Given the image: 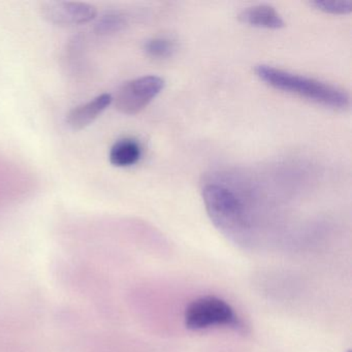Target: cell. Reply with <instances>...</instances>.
I'll return each mask as SVG.
<instances>
[{
    "label": "cell",
    "instance_id": "obj_9",
    "mask_svg": "<svg viewBox=\"0 0 352 352\" xmlns=\"http://www.w3.org/2000/svg\"><path fill=\"white\" fill-rule=\"evenodd\" d=\"M177 45L168 38H153L144 45V51L148 56L154 59H166L176 52Z\"/></svg>",
    "mask_w": 352,
    "mask_h": 352
},
{
    "label": "cell",
    "instance_id": "obj_1",
    "mask_svg": "<svg viewBox=\"0 0 352 352\" xmlns=\"http://www.w3.org/2000/svg\"><path fill=\"white\" fill-rule=\"evenodd\" d=\"M261 81L274 89L296 94L316 104L336 110H344L350 104V96L341 88L313 78L296 75L271 65H259L254 69Z\"/></svg>",
    "mask_w": 352,
    "mask_h": 352
},
{
    "label": "cell",
    "instance_id": "obj_8",
    "mask_svg": "<svg viewBox=\"0 0 352 352\" xmlns=\"http://www.w3.org/2000/svg\"><path fill=\"white\" fill-rule=\"evenodd\" d=\"M142 157V147L137 140L124 138L111 148L110 162L117 168H129L137 164Z\"/></svg>",
    "mask_w": 352,
    "mask_h": 352
},
{
    "label": "cell",
    "instance_id": "obj_4",
    "mask_svg": "<svg viewBox=\"0 0 352 352\" xmlns=\"http://www.w3.org/2000/svg\"><path fill=\"white\" fill-rule=\"evenodd\" d=\"M236 321L234 309L226 300L216 296H203L193 300L185 312V324L193 331L234 325Z\"/></svg>",
    "mask_w": 352,
    "mask_h": 352
},
{
    "label": "cell",
    "instance_id": "obj_11",
    "mask_svg": "<svg viewBox=\"0 0 352 352\" xmlns=\"http://www.w3.org/2000/svg\"><path fill=\"white\" fill-rule=\"evenodd\" d=\"M126 25V18L118 12L104 14L96 23V30L100 34H112L119 32Z\"/></svg>",
    "mask_w": 352,
    "mask_h": 352
},
{
    "label": "cell",
    "instance_id": "obj_3",
    "mask_svg": "<svg viewBox=\"0 0 352 352\" xmlns=\"http://www.w3.org/2000/svg\"><path fill=\"white\" fill-rule=\"evenodd\" d=\"M166 82L157 76H144L123 84L115 94V108L125 115H135L143 111L160 92Z\"/></svg>",
    "mask_w": 352,
    "mask_h": 352
},
{
    "label": "cell",
    "instance_id": "obj_7",
    "mask_svg": "<svg viewBox=\"0 0 352 352\" xmlns=\"http://www.w3.org/2000/svg\"><path fill=\"white\" fill-rule=\"evenodd\" d=\"M239 20L247 25L265 30H280L285 26L282 16L275 8L269 5H257L246 8L239 14Z\"/></svg>",
    "mask_w": 352,
    "mask_h": 352
},
{
    "label": "cell",
    "instance_id": "obj_10",
    "mask_svg": "<svg viewBox=\"0 0 352 352\" xmlns=\"http://www.w3.org/2000/svg\"><path fill=\"white\" fill-rule=\"evenodd\" d=\"M309 5L317 11L331 15H346L352 11L350 0H315L310 1Z\"/></svg>",
    "mask_w": 352,
    "mask_h": 352
},
{
    "label": "cell",
    "instance_id": "obj_2",
    "mask_svg": "<svg viewBox=\"0 0 352 352\" xmlns=\"http://www.w3.org/2000/svg\"><path fill=\"white\" fill-rule=\"evenodd\" d=\"M201 195L208 213L216 224L226 228L245 226L244 207L232 189L209 183L204 186Z\"/></svg>",
    "mask_w": 352,
    "mask_h": 352
},
{
    "label": "cell",
    "instance_id": "obj_6",
    "mask_svg": "<svg viewBox=\"0 0 352 352\" xmlns=\"http://www.w3.org/2000/svg\"><path fill=\"white\" fill-rule=\"evenodd\" d=\"M112 100L113 98L111 94H100L91 102L73 109L67 115V124L74 131H81V129L89 126L102 114L104 111H106Z\"/></svg>",
    "mask_w": 352,
    "mask_h": 352
},
{
    "label": "cell",
    "instance_id": "obj_5",
    "mask_svg": "<svg viewBox=\"0 0 352 352\" xmlns=\"http://www.w3.org/2000/svg\"><path fill=\"white\" fill-rule=\"evenodd\" d=\"M41 11L47 21L60 26L88 23L98 14L94 6L71 1H47L43 3Z\"/></svg>",
    "mask_w": 352,
    "mask_h": 352
}]
</instances>
